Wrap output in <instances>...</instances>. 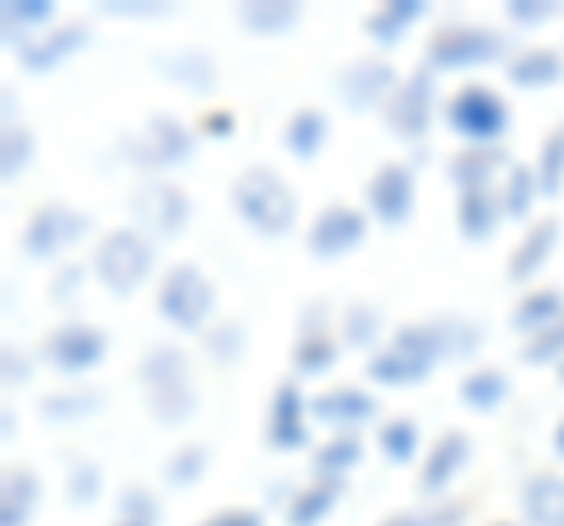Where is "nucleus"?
<instances>
[{
  "mask_svg": "<svg viewBox=\"0 0 564 526\" xmlns=\"http://www.w3.org/2000/svg\"><path fill=\"white\" fill-rule=\"evenodd\" d=\"M447 362V335H443V320H414V325H400L395 339L377 348L372 362H367V376L377 385H400V391H410V385H423L433 376V366Z\"/></svg>",
  "mask_w": 564,
  "mask_h": 526,
  "instance_id": "obj_1",
  "label": "nucleus"
},
{
  "mask_svg": "<svg viewBox=\"0 0 564 526\" xmlns=\"http://www.w3.org/2000/svg\"><path fill=\"white\" fill-rule=\"evenodd\" d=\"M231 207H236V217L250 226V231L259 240H282V235H292L296 231V193L292 184L282 179L278 169L269 165H250L240 174V179L231 184Z\"/></svg>",
  "mask_w": 564,
  "mask_h": 526,
  "instance_id": "obj_2",
  "label": "nucleus"
},
{
  "mask_svg": "<svg viewBox=\"0 0 564 526\" xmlns=\"http://www.w3.org/2000/svg\"><path fill=\"white\" fill-rule=\"evenodd\" d=\"M95 283L113 296H132L151 283L155 273V240L137 226H118V231L99 235L95 244Z\"/></svg>",
  "mask_w": 564,
  "mask_h": 526,
  "instance_id": "obj_3",
  "label": "nucleus"
},
{
  "mask_svg": "<svg viewBox=\"0 0 564 526\" xmlns=\"http://www.w3.org/2000/svg\"><path fill=\"white\" fill-rule=\"evenodd\" d=\"M513 39L494 24H443L423 47V66L437 72H475V66L489 62H508Z\"/></svg>",
  "mask_w": 564,
  "mask_h": 526,
  "instance_id": "obj_4",
  "label": "nucleus"
},
{
  "mask_svg": "<svg viewBox=\"0 0 564 526\" xmlns=\"http://www.w3.org/2000/svg\"><path fill=\"white\" fill-rule=\"evenodd\" d=\"M155 315L170 329L203 335V329L217 325V287L198 273V263H174L161 277V292H155Z\"/></svg>",
  "mask_w": 564,
  "mask_h": 526,
  "instance_id": "obj_5",
  "label": "nucleus"
},
{
  "mask_svg": "<svg viewBox=\"0 0 564 526\" xmlns=\"http://www.w3.org/2000/svg\"><path fill=\"white\" fill-rule=\"evenodd\" d=\"M193 151H198V136H193V128H184V122L170 118V113H151L147 122H141V132L122 136V161L147 169L151 179H161L165 169L188 165Z\"/></svg>",
  "mask_w": 564,
  "mask_h": 526,
  "instance_id": "obj_6",
  "label": "nucleus"
},
{
  "mask_svg": "<svg viewBox=\"0 0 564 526\" xmlns=\"http://www.w3.org/2000/svg\"><path fill=\"white\" fill-rule=\"evenodd\" d=\"M447 128L462 136L470 146H499V136L508 132L513 122V109L503 103V95H494L489 85H462L452 99H447Z\"/></svg>",
  "mask_w": 564,
  "mask_h": 526,
  "instance_id": "obj_7",
  "label": "nucleus"
},
{
  "mask_svg": "<svg viewBox=\"0 0 564 526\" xmlns=\"http://www.w3.org/2000/svg\"><path fill=\"white\" fill-rule=\"evenodd\" d=\"M90 217L80 212V207H66V202H43L39 212L29 217L24 226V254L39 259V263H57L66 250H76V244L90 235Z\"/></svg>",
  "mask_w": 564,
  "mask_h": 526,
  "instance_id": "obj_8",
  "label": "nucleus"
},
{
  "mask_svg": "<svg viewBox=\"0 0 564 526\" xmlns=\"http://www.w3.org/2000/svg\"><path fill=\"white\" fill-rule=\"evenodd\" d=\"M193 217V202L180 184L170 179H147L132 193V226L147 231L151 240H174L184 235V226Z\"/></svg>",
  "mask_w": 564,
  "mask_h": 526,
  "instance_id": "obj_9",
  "label": "nucleus"
},
{
  "mask_svg": "<svg viewBox=\"0 0 564 526\" xmlns=\"http://www.w3.org/2000/svg\"><path fill=\"white\" fill-rule=\"evenodd\" d=\"M433 103H437L433 72L429 66H419L414 76L400 80L395 99L386 103V132L400 136V142H419V136L433 128Z\"/></svg>",
  "mask_w": 564,
  "mask_h": 526,
  "instance_id": "obj_10",
  "label": "nucleus"
},
{
  "mask_svg": "<svg viewBox=\"0 0 564 526\" xmlns=\"http://www.w3.org/2000/svg\"><path fill=\"white\" fill-rule=\"evenodd\" d=\"M400 80L404 76H395V66L386 57H362V62H352L339 72V103L352 113H372V109L386 113V103L395 99Z\"/></svg>",
  "mask_w": 564,
  "mask_h": 526,
  "instance_id": "obj_11",
  "label": "nucleus"
},
{
  "mask_svg": "<svg viewBox=\"0 0 564 526\" xmlns=\"http://www.w3.org/2000/svg\"><path fill=\"white\" fill-rule=\"evenodd\" d=\"M104 353H109V339H104V329L99 325H85V320H70L62 329H52L47 343H43L47 366H57L62 376L95 372V366L104 362Z\"/></svg>",
  "mask_w": 564,
  "mask_h": 526,
  "instance_id": "obj_12",
  "label": "nucleus"
},
{
  "mask_svg": "<svg viewBox=\"0 0 564 526\" xmlns=\"http://www.w3.org/2000/svg\"><path fill=\"white\" fill-rule=\"evenodd\" d=\"M367 217H377L386 231H400L414 217V169L410 165L391 161L367 179Z\"/></svg>",
  "mask_w": 564,
  "mask_h": 526,
  "instance_id": "obj_13",
  "label": "nucleus"
},
{
  "mask_svg": "<svg viewBox=\"0 0 564 526\" xmlns=\"http://www.w3.org/2000/svg\"><path fill=\"white\" fill-rule=\"evenodd\" d=\"M362 240H367V212H358V207H348V202H334L311 221L306 250L315 259H344L352 250H362Z\"/></svg>",
  "mask_w": 564,
  "mask_h": 526,
  "instance_id": "obj_14",
  "label": "nucleus"
},
{
  "mask_svg": "<svg viewBox=\"0 0 564 526\" xmlns=\"http://www.w3.org/2000/svg\"><path fill=\"white\" fill-rule=\"evenodd\" d=\"M273 451H306L311 442V399L296 381H282L269 399V428H263Z\"/></svg>",
  "mask_w": 564,
  "mask_h": 526,
  "instance_id": "obj_15",
  "label": "nucleus"
},
{
  "mask_svg": "<svg viewBox=\"0 0 564 526\" xmlns=\"http://www.w3.org/2000/svg\"><path fill=\"white\" fill-rule=\"evenodd\" d=\"M90 24L85 20H70V24H57V29H47L39 33V39H29L20 47V66L29 76H47V72H57V66H66L70 57H80L85 47H90Z\"/></svg>",
  "mask_w": 564,
  "mask_h": 526,
  "instance_id": "obj_16",
  "label": "nucleus"
},
{
  "mask_svg": "<svg viewBox=\"0 0 564 526\" xmlns=\"http://www.w3.org/2000/svg\"><path fill=\"white\" fill-rule=\"evenodd\" d=\"M311 418L315 424H325V428H334V437L358 432V428H367L377 418V395L358 391V385H334V391L311 399Z\"/></svg>",
  "mask_w": 564,
  "mask_h": 526,
  "instance_id": "obj_17",
  "label": "nucleus"
},
{
  "mask_svg": "<svg viewBox=\"0 0 564 526\" xmlns=\"http://www.w3.org/2000/svg\"><path fill=\"white\" fill-rule=\"evenodd\" d=\"M470 456H475V447H470L466 432H443V437L433 442V451L423 456V465H419V489L437 503V498H443L447 489H452V480L470 465Z\"/></svg>",
  "mask_w": 564,
  "mask_h": 526,
  "instance_id": "obj_18",
  "label": "nucleus"
},
{
  "mask_svg": "<svg viewBox=\"0 0 564 526\" xmlns=\"http://www.w3.org/2000/svg\"><path fill=\"white\" fill-rule=\"evenodd\" d=\"M503 226V202H499V188H470V193H456V231L470 244H489Z\"/></svg>",
  "mask_w": 564,
  "mask_h": 526,
  "instance_id": "obj_19",
  "label": "nucleus"
},
{
  "mask_svg": "<svg viewBox=\"0 0 564 526\" xmlns=\"http://www.w3.org/2000/svg\"><path fill=\"white\" fill-rule=\"evenodd\" d=\"M155 72H161L170 85H180L184 95H212L217 90V62L198 47L161 52V57H155Z\"/></svg>",
  "mask_w": 564,
  "mask_h": 526,
  "instance_id": "obj_20",
  "label": "nucleus"
},
{
  "mask_svg": "<svg viewBox=\"0 0 564 526\" xmlns=\"http://www.w3.org/2000/svg\"><path fill=\"white\" fill-rule=\"evenodd\" d=\"M522 517L527 526H564V475L536 470L522 480Z\"/></svg>",
  "mask_w": 564,
  "mask_h": 526,
  "instance_id": "obj_21",
  "label": "nucleus"
},
{
  "mask_svg": "<svg viewBox=\"0 0 564 526\" xmlns=\"http://www.w3.org/2000/svg\"><path fill=\"white\" fill-rule=\"evenodd\" d=\"M503 169H513V165L503 161L499 146H466L447 161V179L456 184V193H470V188H494V179Z\"/></svg>",
  "mask_w": 564,
  "mask_h": 526,
  "instance_id": "obj_22",
  "label": "nucleus"
},
{
  "mask_svg": "<svg viewBox=\"0 0 564 526\" xmlns=\"http://www.w3.org/2000/svg\"><path fill=\"white\" fill-rule=\"evenodd\" d=\"M43 503V480L33 470H6L0 480V526H29Z\"/></svg>",
  "mask_w": 564,
  "mask_h": 526,
  "instance_id": "obj_23",
  "label": "nucleus"
},
{
  "mask_svg": "<svg viewBox=\"0 0 564 526\" xmlns=\"http://www.w3.org/2000/svg\"><path fill=\"white\" fill-rule=\"evenodd\" d=\"M236 24L254 39H282V33L302 24V6H292V0H245L236 10Z\"/></svg>",
  "mask_w": 564,
  "mask_h": 526,
  "instance_id": "obj_24",
  "label": "nucleus"
},
{
  "mask_svg": "<svg viewBox=\"0 0 564 526\" xmlns=\"http://www.w3.org/2000/svg\"><path fill=\"white\" fill-rule=\"evenodd\" d=\"M560 244V221H536L532 231L522 235V244L513 250V259H508V283H532V277L545 269V259L555 254Z\"/></svg>",
  "mask_w": 564,
  "mask_h": 526,
  "instance_id": "obj_25",
  "label": "nucleus"
},
{
  "mask_svg": "<svg viewBox=\"0 0 564 526\" xmlns=\"http://www.w3.org/2000/svg\"><path fill=\"white\" fill-rule=\"evenodd\" d=\"M423 14H429V0H386L367 14V39L377 47H400V39L410 33Z\"/></svg>",
  "mask_w": 564,
  "mask_h": 526,
  "instance_id": "obj_26",
  "label": "nucleus"
},
{
  "mask_svg": "<svg viewBox=\"0 0 564 526\" xmlns=\"http://www.w3.org/2000/svg\"><path fill=\"white\" fill-rule=\"evenodd\" d=\"M508 80L518 90H545V85L564 80V57L555 47H522L508 57Z\"/></svg>",
  "mask_w": 564,
  "mask_h": 526,
  "instance_id": "obj_27",
  "label": "nucleus"
},
{
  "mask_svg": "<svg viewBox=\"0 0 564 526\" xmlns=\"http://www.w3.org/2000/svg\"><path fill=\"white\" fill-rule=\"evenodd\" d=\"M362 465V437L358 432H339L311 456V480H325V484H344L352 470Z\"/></svg>",
  "mask_w": 564,
  "mask_h": 526,
  "instance_id": "obj_28",
  "label": "nucleus"
},
{
  "mask_svg": "<svg viewBox=\"0 0 564 526\" xmlns=\"http://www.w3.org/2000/svg\"><path fill=\"white\" fill-rule=\"evenodd\" d=\"M137 376H141V391H165V385H184L193 381V366H188V353L180 343H155L147 358H141L137 366Z\"/></svg>",
  "mask_w": 564,
  "mask_h": 526,
  "instance_id": "obj_29",
  "label": "nucleus"
},
{
  "mask_svg": "<svg viewBox=\"0 0 564 526\" xmlns=\"http://www.w3.org/2000/svg\"><path fill=\"white\" fill-rule=\"evenodd\" d=\"M329 142V118L321 109H296L288 118V128H282V146H288V155H296L302 165H311L315 155L325 151Z\"/></svg>",
  "mask_w": 564,
  "mask_h": 526,
  "instance_id": "obj_30",
  "label": "nucleus"
},
{
  "mask_svg": "<svg viewBox=\"0 0 564 526\" xmlns=\"http://www.w3.org/2000/svg\"><path fill=\"white\" fill-rule=\"evenodd\" d=\"M560 320H564V292L560 287H532L513 310V329L527 339H536L541 329H551Z\"/></svg>",
  "mask_w": 564,
  "mask_h": 526,
  "instance_id": "obj_31",
  "label": "nucleus"
},
{
  "mask_svg": "<svg viewBox=\"0 0 564 526\" xmlns=\"http://www.w3.org/2000/svg\"><path fill=\"white\" fill-rule=\"evenodd\" d=\"M508 395H513V381H508V372H494V366H480V372H466V381L456 385V399H462L466 409H475V414L499 409Z\"/></svg>",
  "mask_w": 564,
  "mask_h": 526,
  "instance_id": "obj_32",
  "label": "nucleus"
},
{
  "mask_svg": "<svg viewBox=\"0 0 564 526\" xmlns=\"http://www.w3.org/2000/svg\"><path fill=\"white\" fill-rule=\"evenodd\" d=\"M344 484H325V480H311L306 489H296V498L288 503V526H321L334 507H339Z\"/></svg>",
  "mask_w": 564,
  "mask_h": 526,
  "instance_id": "obj_33",
  "label": "nucleus"
},
{
  "mask_svg": "<svg viewBox=\"0 0 564 526\" xmlns=\"http://www.w3.org/2000/svg\"><path fill=\"white\" fill-rule=\"evenodd\" d=\"M499 202L508 221H527L532 207L541 202V184H536V165H513L499 184Z\"/></svg>",
  "mask_w": 564,
  "mask_h": 526,
  "instance_id": "obj_34",
  "label": "nucleus"
},
{
  "mask_svg": "<svg viewBox=\"0 0 564 526\" xmlns=\"http://www.w3.org/2000/svg\"><path fill=\"white\" fill-rule=\"evenodd\" d=\"M0 24H6V43L20 52L29 43L33 29L52 24V0H6V10H0Z\"/></svg>",
  "mask_w": 564,
  "mask_h": 526,
  "instance_id": "obj_35",
  "label": "nucleus"
},
{
  "mask_svg": "<svg viewBox=\"0 0 564 526\" xmlns=\"http://www.w3.org/2000/svg\"><path fill=\"white\" fill-rule=\"evenodd\" d=\"M339 353H344V343L334 335H302L292 348V372L296 376H325V372H334Z\"/></svg>",
  "mask_w": 564,
  "mask_h": 526,
  "instance_id": "obj_36",
  "label": "nucleus"
},
{
  "mask_svg": "<svg viewBox=\"0 0 564 526\" xmlns=\"http://www.w3.org/2000/svg\"><path fill=\"white\" fill-rule=\"evenodd\" d=\"M377 447H381V456L391 465H410V461H419V447H423V437H419V424L414 418H386L381 424V432H377Z\"/></svg>",
  "mask_w": 564,
  "mask_h": 526,
  "instance_id": "obj_37",
  "label": "nucleus"
},
{
  "mask_svg": "<svg viewBox=\"0 0 564 526\" xmlns=\"http://www.w3.org/2000/svg\"><path fill=\"white\" fill-rule=\"evenodd\" d=\"M43 418L47 424H80V418H90L104 409V395L99 391H57V395H43Z\"/></svg>",
  "mask_w": 564,
  "mask_h": 526,
  "instance_id": "obj_38",
  "label": "nucleus"
},
{
  "mask_svg": "<svg viewBox=\"0 0 564 526\" xmlns=\"http://www.w3.org/2000/svg\"><path fill=\"white\" fill-rule=\"evenodd\" d=\"M381 325H386V320H381L377 306H367V302L348 306L344 320H339V343H344V348H377Z\"/></svg>",
  "mask_w": 564,
  "mask_h": 526,
  "instance_id": "obj_39",
  "label": "nucleus"
},
{
  "mask_svg": "<svg viewBox=\"0 0 564 526\" xmlns=\"http://www.w3.org/2000/svg\"><path fill=\"white\" fill-rule=\"evenodd\" d=\"M207 465H212V447L193 442V447H180V451L170 456L161 475H165V484H170V489H193V484H198V480L207 475Z\"/></svg>",
  "mask_w": 564,
  "mask_h": 526,
  "instance_id": "obj_40",
  "label": "nucleus"
},
{
  "mask_svg": "<svg viewBox=\"0 0 564 526\" xmlns=\"http://www.w3.org/2000/svg\"><path fill=\"white\" fill-rule=\"evenodd\" d=\"M29 165H33V132L24 122H6V128H0V174L20 179Z\"/></svg>",
  "mask_w": 564,
  "mask_h": 526,
  "instance_id": "obj_41",
  "label": "nucleus"
},
{
  "mask_svg": "<svg viewBox=\"0 0 564 526\" xmlns=\"http://www.w3.org/2000/svg\"><path fill=\"white\" fill-rule=\"evenodd\" d=\"M536 184H541V198H560V188H564V122L545 136L541 161H536Z\"/></svg>",
  "mask_w": 564,
  "mask_h": 526,
  "instance_id": "obj_42",
  "label": "nucleus"
},
{
  "mask_svg": "<svg viewBox=\"0 0 564 526\" xmlns=\"http://www.w3.org/2000/svg\"><path fill=\"white\" fill-rule=\"evenodd\" d=\"M104 494V475L95 461H70L66 465V503L70 507H95Z\"/></svg>",
  "mask_w": 564,
  "mask_h": 526,
  "instance_id": "obj_43",
  "label": "nucleus"
},
{
  "mask_svg": "<svg viewBox=\"0 0 564 526\" xmlns=\"http://www.w3.org/2000/svg\"><path fill=\"white\" fill-rule=\"evenodd\" d=\"M245 343H250V335H245L240 320H217L207 329V358L221 362V366H231L245 353Z\"/></svg>",
  "mask_w": 564,
  "mask_h": 526,
  "instance_id": "obj_44",
  "label": "nucleus"
},
{
  "mask_svg": "<svg viewBox=\"0 0 564 526\" xmlns=\"http://www.w3.org/2000/svg\"><path fill=\"white\" fill-rule=\"evenodd\" d=\"M118 522L161 526V498H155L151 489H122V494H118Z\"/></svg>",
  "mask_w": 564,
  "mask_h": 526,
  "instance_id": "obj_45",
  "label": "nucleus"
},
{
  "mask_svg": "<svg viewBox=\"0 0 564 526\" xmlns=\"http://www.w3.org/2000/svg\"><path fill=\"white\" fill-rule=\"evenodd\" d=\"M522 362H532V366H545V362H564V320L551 325V329H541L536 339H527L522 343Z\"/></svg>",
  "mask_w": 564,
  "mask_h": 526,
  "instance_id": "obj_46",
  "label": "nucleus"
},
{
  "mask_svg": "<svg viewBox=\"0 0 564 526\" xmlns=\"http://www.w3.org/2000/svg\"><path fill=\"white\" fill-rule=\"evenodd\" d=\"M443 335H447V358H475L485 343V325L475 320H443Z\"/></svg>",
  "mask_w": 564,
  "mask_h": 526,
  "instance_id": "obj_47",
  "label": "nucleus"
},
{
  "mask_svg": "<svg viewBox=\"0 0 564 526\" xmlns=\"http://www.w3.org/2000/svg\"><path fill=\"white\" fill-rule=\"evenodd\" d=\"M555 14H560L555 0H508V24H518V29L551 24Z\"/></svg>",
  "mask_w": 564,
  "mask_h": 526,
  "instance_id": "obj_48",
  "label": "nucleus"
},
{
  "mask_svg": "<svg viewBox=\"0 0 564 526\" xmlns=\"http://www.w3.org/2000/svg\"><path fill=\"white\" fill-rule=\"evenodd\" d=\"M466 507L462 503H443L437 498L433 507H423V513H410V526H462Z\"/></svg>",
  "mask_w": 564,
  "mask_h": 526,
  "instance_id": "obj_49",
  "label": "nucleus"
},
{
  "mask_svg": "<svg viewBox=\"0 0 564 526\" xmlns=\"http://www.w3.org/2000/svg\"><path fill=\"white\" fill-rule=\"evenodd\" d=\"M104 14H113V20H165L174 14V6H155V0H141V6H128V0H109Z\"/></svg>",
  "mask_w": 564,
  "mask_h": 526,
  "instance_id": "obj_50",
  "label": "nucleus"
},
{
  "mask_svg": "<svg viewBox=\"0 0 564 526\" xmlns=\"http://www.w3.org/2000/svg\"><path fill=\"white\" fill-rule=\"evenodd\" d=\"M0 376H6V385H24L33 376V358H24L14 343H6V353H0Z\"/></svg>",
  "mask_w": 564,
  "mask_h": 526,
  "instance_id": "obj_51",
  "label": "nucleus"
},
{
  "mask_svg": "<svg viewBox=\"0 0 564 526\" xmlns=\"http://www.w3.org/2000/svg\"><path fill=\"white\" fill-rule=\"evenodd\" d=\"M302 335H329V306L325 302H306L302 320H296V339Z\"/></svg>",
  "mask_w": 564,
  "mask_h": 526,
  "instance_id": "obj_52",
  "label": "nucleus"
},
{
  "mask_svg": "<svg viewBox=\"0 0 564 526\" xmlns=\"http://www.w3.org/2000/svg\"><path fill=\"white\" fill-rule=\"evenodd\" d=\"M198 526H263V513H254V507H221V513H212Z\"/></svg>",
  "mask_w": 564,
  "mask_h": 526,
  "instance_id": "obj_53",
  "label": "nucleus"
},
{
  "mask_svg": "<svg viewBox=\"0 0 564 526\" xmlns=\"http://www.w3.org/2000/svg\"><path fill=\"white\" fill-rule=\"evenodd\" d=\"M80 283H85V269H80V263H66V269L52 277V296H57V302H70Z\"/></svg>",
  "mask_w": 564,
  "mask_h": 526,
  "instance_id": "obj_54",
  "label": "nucleus"
},
{
  "mask_svg": "<svg viewBox=\"0 0 564 526\" xmlns=\"http://www.w3.org/2000/svg\"><path fill=\"white\" fill-rule=\"evenodd\" d=\"M203 132H212V136H231V132H236V118L226 113V109H217V113H207Z\"/></svg>",
  "mask_w": 564,
  "mask_h": 526,
  "instance_id": "obj_55",
  "label": "nucleus"
},
{
  "mask_svg": "<svg viewBox=\"0 0 564 526\" xmlns=\"http://www.w3.org/2000/svg\"><path fill=\"white\" fill-rule=\"evenodd\" d=\"M292 498H296L292 484H269V503H273V507H288Z\"/></svg>",
  "mask_w": 564,
  "mask_h": 526,
  "instance_id": "obj_56",
  "label": "nucleus"
},
{
  "mask_svg": "<svg viewBox=\"0 0 564 526\" xmlns=\"http://www.w3.org/2000/svg\"><path fill=\"white\" fill-rule=\"evenodd\" d=\"M555 456L564 461V418H560V428H555Z\"/></svg>",
  "mask_w": 564,
  "mask_h": 526,
  "instance_id": "obj_57",
  "label": "nucleus"
},
{
  "mask_svg": "<svg viewBox=\"0 0 564 526\" xmlns=\"http://www.w3.org/2000/svg\"><path fill=\"white\" fill-rule=\"evenodd\" d=\"M381 526H410V513H395V517H386Z\"/></svg>",
  "mask_w": 564,
  "mask_h": 526,
  "instance_id": "obj_58",
  "label": "nucleus"
},
{
  "mask_svg": "<svg viewBox=\"0 0 564 526\" xmlns=\"http://www.w3.org/2000/svg\"><path fill=\"white\" fill-rule=\"evenodd\" d=\"M113 526H147V522H113Z\"/></svg>",
  "mask_w": 564,
  "mask_h": 526,
  "instance_id": "obj_59",
  "label": "nucleus"
},
{
  "mask_svg": "<svg viewBox=\"0 0 564 526\" xmlns=\"http://www.w3.org/2000/svg\"><path fill=\"white\" fill-rule=\"evenodd\" d=\"M494 526H518V522H494Z\"/></svg>",
  "mask_w": 564,
  "mask_h": 526,
  "instance_id": "obj_60",
  "label": "nucleus"
},
{
  "mask_svg": "<svg viewBox=\"0 0 564 526\" xmlns=\"http://www.w3.org/2000/svg\"><path fill=\"white\" fill-rule=\"evenodd\" d=\"M560 385H564V362H560Z\"/></svg>",
  "mask_w": 564,
  "mask_h": 526,
  "instance_id": "obj_61",
  "label": "nucleus"
}]
</instances>
